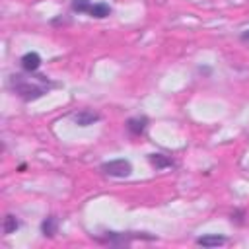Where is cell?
Segmentation results:
<instances>
[{
    "label": "cell",
    "instance_id": "277c9868",
    "mask_svg": "<svg viewBox=\"0 0 249 249\" xmlns=\"http://www.w3.org/2000/svg\"><path fill=\"white\" fill-rule=\"evenodd\" d=\"M41 62H43V60H41V54L35 53V51H29V53H25V54L19 58V66H21V70L27 72V74L37 72L39 66H41Z\"/></svg>",
    "mask_w": 249,
    "mask_h": 249
},
{
    "label": "cell",
    "instance_id": "ba28073f",
    "mask_svg": "<svg viewBox=\"0 0 249 249\" xmlns=\"http://www.w3.org/2000/svg\"><path fill=\"white\" fill-rule=\"evenodd\" d=\"M228 239L224 235H218V233H206V235H200L196 237V245L200 247H218V245H224Z\"/></svg>",
    "mask_w": 249,
    "mask_h": 249
},
{
    "label": "cell",
    "instance_id": "9c48e42d",
    "mask_svg": "<svg viewBox=\"0 0 249 249\" xmlns=\"http://www.w3.org/2000/svg\"><path fill=\"white\" fill-rule=\"evenodd\" d=\"M111 12H113V8L109 4H105V2H93L91 8H89V12H88V16H91L95 19H105V18L111 16Z\"/></svg>",
    "mask_w": 249,
    "mask_h": 249
},
{
    "label": "cell",
    "instance_id": "3957f363",
    "mask_svg": "<svg viewBox=\"0 0 249 249\" xmlns=\"http://www.w3.org/2000/svg\"><path fill=\"white\" fill-rule=\"evenodd\" d=\"M99 169L109 177H128L132 173V163L124 158H117V160L103 161L99 165Z\"/></svg>",
    "mask_w": 249,
    "mask_h": 249
},
{
    "label": "cell",
    "instance_id": "7c38bea8",
    "mask_svg": "<svg viewBox=\"0 0 249 249\" xmlns=\"http://www.w3.org/2000/svg\"><path fill=\"white\" fill-rule=\"evenodd\" d=\"M91 0H72L70 2V8H72V12H76V14H88L89 12V8H91Z\"/></svg>",
    "mask_w": 249,
    "mask_h": 249
},
{
    "label": "cell",
    "instance_id": "6da1fadb",
    "mask_svg": "<svg viewBox=\"0 0 249 249\" xmlns=\"http://www.w3.org/2000/svg\"><path fill=\"white\" fill-rule=\"evenodd\" d=\"M56 84L51 82L47 76L43 74H12L10 76V82H8V88L12 89L14 95H18L21 101H35L43 95H47Z\"/></svg>",
    "mask_w": 249,
    "mask_h": 249
},
{
    "label": "cell",
    "instance_id": "8992f818",
    "mask_svg": "<svg viewBox=\"0 0 249 249\" xmlns=\"http://www.w3.org/2000/svg\"><path fill=\"white\" fill-rule=\"evenodd\" d=\"M148 117L146 115H136V117H130L126 121V130L132 134V136H142L148 128Z\"/></svg>",
    "mask_w": 249,
    "mask_h": 249
},
{
    "label": "cell",
    "instance_id": "30bf717a",
    "mask_svg": "<svg viewBox=\"0 0 249 249\" xmlns=\"http://www.w3.org/2000/svg\"><path fill=\"white\" fill-rule=\"evenodd\" d=\"M58 231V218L56 216H47L43 222H41V233L45 237H54V233Z\"/></svg>",
    "mask_w": 249,
    "mask_h": 249
},
{
    "label": "cell",
    "instance_id": "7a4b0ae2",
    "mask_svg": "<svg viewBox=\"0 0 249 249\" xmlns=\"http://www.w3.org/2000/svg\"><path fill=\"white\" fill-rule=\"evenodd\" d=\"M99 243H107V245H128L134 239H156V235L148 233V231H103L99 237H95Z\"/></svg>",
    "mask_w": 249,
    "mask_h": 249
},
{
    "label": "cell",
    "instance_id": "8fae6325",
    "mask_svg": "<svg viewBox=\"0 0 249 249\" xmlns=\"http://www.w3.org/2000/svg\"><path fill=\"white\" fill-rule=\"evenodd\" d=\"M19 226H21V222L18 220V216L6 214V216H4V224H2V231H4V235H10V233L18 231Z\"/></svg>",
    "mask_w": 249,
    "mask_h": 249
},
{
    "label": "cell",
    "instance_id": "5bb4252c",
    "mask_svg": "<svg viewBox=\"0 0 249 249\" xmlns=\"http://www.w3.org/2000/svg\"><path fill=\"white\" fill-rule=\"evenodd\" d=\"M239 39H241V41H247V43H249V29H245V31H243V33L239 35Z\"/></svg>",
    "mask_w": 249,
    "mask_h": 249
},
{
    "label": "cell",
    "instance_id": "52a82bcc",
    "mask_svg": "<svg viewBox=\"0 0 249 249\" xmlns=\"http://www.w3.org/2000/svg\"><path fill=\"white\" fill-rule=\"evenodd\" d=\"M148 163H150L156 171H161V169H167V167H173V165H175L173 158H169V156H165V154H160V152L148 154Z\"/></svg>",
    "mask_w": 249,
    "mask_h": 249
},
{
    "label": "cell",
    "instance_id": "4fadbf2b",
    "mask_svg": "<svg viewBox=\"0 0 249 249\" xmlns=\"http://www.w3.org/2000/svg\"><path fill=\"white\" fill-rule=\"evenodd\" d=\"M230 220H231L233 224H237V226H243V224H245V210H241V208L233 210L231 216H230Z\"/></svg>",
    "mask_w": 249,
    "mask_h": 249
},
{
    "label": "cell",
    "instance_id": "5b68a950",
    "mask_svg": "<svg viewBox=\"0 0 249 249\" xmlns=\"http://www.w3.org/2000/svg\"><path fill=\"white\" fill-rule=\"evenodd\" d=\"M72 121L78 126H89V124L101 121V115L97 111H91V109H82V111H78V113L72 115Z\"/></svg>",
    "mask_w": 249,
    "mask_h": 249
}]
</instances>
